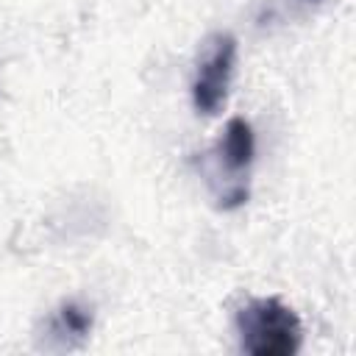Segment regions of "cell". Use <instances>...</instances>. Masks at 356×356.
Instances as JSON below:
<instances>
[{"mask_svg": "<svg viewBox=\"0 0 356 356\" xmlns=\"http://www.w3.org/2000/svg\"><path fill=\"white\" fill-rule=\"evenodd\" d=\"M236 334L250 356H292L300 350L303 325L281 298H253L236 312Z\"/></svg>", "mask_w": 356, "mask_h": 356, "instance_id": "cell-1", "label": "cell"}, {"mask_svg": "<svg viewBox=\"0 0 356 356\" xmlns=\"http://www.w3.org/2000/svg\"><path fill=\"white\" fill-rule=\"evenodd\" d=\"M236 36L228 31H217L203 42L192 78V106L200 114H217L222 108L236 67Z\"/></svg>", "mask_w": 356, "mask_h": 356, "instance_id": "cell-2", "label": "cell"}, {"mask_svg": "<svg viewBox=\"0 0 356 356\" xmlns=\"http://www.w3.org/2000/svg\"><path fill=\"white\" fill-rule=\"evenodd\" d=\"M211 156L217 161V170L228 175L225 189L217 195V206L222 211L239 209L250 197V189H248V178L245 175H248V170L253 164V156H256V134H253L250 122L245 117H231L225 122L222 136L214 145Z\"/></svg>", "mask_w": 356, "mask_h": 356, "instance_id": "cell-3", "label": "cell"}, {"mask_svg": "<svg viewBox=\"0 0 356 356\" xmlns=\"http://www.w3.org/2000/svg\"><path fill=\"white\" fill-rule=\"evenodd\" d=\"M53 331L67 339H83L92 331V312L78 300H64L53 317Z\"/></svg>", "mask_w": 356, "mask_h": 356, "instance_id": "cell-5", "label": "cell"}, {"mask_svg": "<svg viewBox=\"0 0 356 356\" xmlns=\"http://www.w3.org/2000/svg\"><path fill=\"white\" fill-rule=\"evenodd\" d=\"M320 6V0H259L256 8V25L264 31H273L278 25L303 19Z\"/></svg>", "mask_w": 356, "mask_h": 356, "instance_id": "cell-4", "label": "cell"}]
</instances>
